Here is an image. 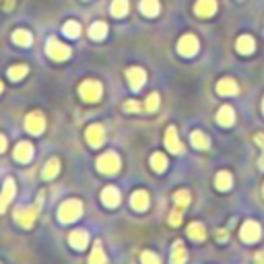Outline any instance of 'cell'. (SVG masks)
Masks as SVG:
<instances>
[{
	"instance_id": "7",
	"label": "cell",
	"mask_w": 264,
	"mask_h": 264,
	"mask_svg": "<svg viewBox=\"0 0 264 264\" xmlns=\"http://www.w3.org/2000/svg\"><path fill=\"white\" fill-rule=\"evenodd\" d=\"M25 128H27V132H31V134H41L43 128H45V118H43V113L31 112L29 116L25 118Z\"/></svg>"
},
{
	"instance_id": "34",
	"label": "cell",
	"mask_w": 264,
	"mask_h": 264,
	"mask_svg": "<svg viewBox=\"0 0 264 264\" xmlns=\"http://www.w3.org/2000/svg\"><path fill=\"white\" fill-rule=\"evenodd\" d=\"M151 165H153L155 171H165V167H167L165 155H163V153H155V155L151 157Z\"/></svg>"
},
{
	"instance_id": "43",
	"label": "cell",
	"mask_w": 264,
	"mask_h": 264,
	"mask_svg": "<svg viewBox=\"0 0 264 264\" xmlns=\"http://www.w3.org/2000/svg\"><path fill=\"white\" fill-rule=\"evenodd\" d=\"M2 89H4V85H2V83H0V93H2Z\"/></svg>"
},
{
	"instance_id": "15",
	"label": "cell",
	"mask_w": 264,
	"mask_h": 264,
	"mask_svg": "<svg viewBox=\"0 0 264 264\" xmlns=\"http://www.w3.org/2000/svg\"><path fill=\"white\" fill-rule=\"evenodd\" d=\"M15 192H17L15 182H13V180H6V182H4V188H2V194H0V213H4L6 204L15 198Z\"/></svg>"
},
{
	"instance_id": "41",
	"label": "cell",
	"mask_w": 264,
	"mask_h": 264,
	"mask_svg": "<svg viewBox=\"0 0 264 264\" xmlns=\"http://www.w3.org/2000/svg\"><path fill=\"white\" fill-rule=\"evenodd\" d=\"M15 0H4V10H13Z\"/></svg>"
},
{
	"instance_id": "45",
	"label": "cell",
	"mask_w": 264,
	"mask_h": 264,
	"mask_svg": "<svg viewBox=\"0 0 264 264\" xmlns=\"http://www.w3.org/2000/svg\"><path fill=\"white\" fill-rule=\"evenodd\" d=\"M262 192H264V190H262Z\"/></svg>"
},
{
	"instance_id": "12",
	"label": "cell",
	"mask_w": 264,
	"mask_h": 264,
	"mask_svg": "<svg viewBox=\"0 0 264 264\" xmlns=\"http://www.w3.org/2000/svg\"><path fill=\"white\" fill-rule=\"evenodd\" d=\"M215 10H217V0H198V2L194 4V13L202 19L213 17Z\"/></svg>"
},
{
	"instance_id": "2",
	"label": "cell",
	"mask_w": 264,
	"mask_h": 264,
	"mask_svg": "<svg viewBox=\"0 0 264 264\" xmlns=\"http://www.w3.org/2000/svg\"><path fill=\"white\" fill-rule=\"evenodd\" d=\"M81 215H83V202L81 200H75V198L62 202V206L58 209V219L62 223H73Z\"/></svg>"
},
{
	"instance_id": "6",
	"label": "cell",
	"mask_w": 264,
	"mask_h": 264,
	"mask_svg": "<svg viewBox=\"0 0 264 264\" xmlns=\"http://www.w3.org/2000/svg\"><path fill=\"white\" fill-rule=\"evenodd\" d=\"M198 48H200V43H198L196 36H192V33H188V36H182L180 41H178V52L182 56H188V58L196 54Z\"/></svg>"
},
{
	"instance_id": "3",
	"label": "cell",
	"mask_w": 264,
	"mask_h": 264,
	"mask_svg": "<svg viewBox=\"0 0 264 264\" xmlns=\"http://www.w3.org/2000/svg\"><path fill=\"white\" fill-rule=\"evenodd\" d=\"M78 95H81L87 103H95L103 95V87H101L99 81H85V83H81V87H78Z\"/></svg>"
},
{
	"instance_id": "4",
	"label": "cell",
	"mask_w": 264,
	"mask_h": 264,
	"mask_svg": "<svg viewBox=\"0 0 264 264\" xmlns=\"http://www.w3.org/2000/svg\"><path fill=\"white\" fill-rule=\"evenodd\" d=\"M97 169L101 171V174H106V176H113V174H116V171L120 169V157L113 153V151L103 153V155L97 159Z\"/></svg>"
},
{
	"instance_id": "40",
	"label": "cell",
	"mask_w": 264,
	"mask_h": 264,
	"mask_svg": "<svg viewBox=\"0 0 264 264\" xmlns=\"http://www.w3.org/2000/svg\"><path fill=\"white\" fill-rule=\"evenodd\" d=\"M6 149V136L4 134H0V153H2Z\"/></svg>"
},
{
	"instance_id": "29",
	"label": "cell",
	"mask_w": 264,
	"mask_h": 264,
	"mask_svg": "<svg viewBox=\"0 0 264 264\" xmlns=\"http://www.w3.org/2000/svg\"><path fill=\"white\" fill-rule=\"evenodd\" d=\"M188 235L194 239V242H202V239L206 237V231H204V227L200 223H190L188 225Z\"/></svg>"
},
{
	"instance_id": "39",
	"label": "cell",
	"mask_w": 264,
	"mask_h": 264,
	"mask_svg": "<svg viewBox=\"0 0 264 264\" xmlns=\"http://www.w3.org/2000/svg\"><path fill=\"white\" fill-rule=\"evenodd\" d=\"M124 110L126 112H141V106L136 101H128V103H124Z\"/></svg>"
},
{
	"instance_id": "10",
	"label": "cell",
	"mask_w": 264,
	"mask_h": 264,
	"mask_svg": "<svg viewBox=\"0 0 264 264\" xmlns=\"http://www.w3.org/2000/svg\"><path fill=\"white\" fill-rule=\"evenodd\" d=\"M126 78H128V85L132 87V91H139L147 81V73L143 68L132 66V68H128V73H126Z\"/></svg>"
},
{
	"instance_id": "18",
	"label": "cell",
	"mask_w": 264,
	"mask_h": 264,
	"mask_svg": "<svg viewBox=\"0 0 264 264\" xmlns=\"http://www.w3.org/2000/svg\"><path fill=\"white\" fill-rule=\"evenodd\" d=\"M217 122H219L221 126H231L235 122V112L231 106H223L219 110V113H217Z\"/></svg>"
},
{
	"instance_id": "31",
	"label": "cell",
	"mask_w": 264,
	"mask_h": 264,
	"mask_svg": "<svg viewBox=\"0 0 264 264\" xmlns=\"http://www.w3.org/2000/svg\"><path fill=\"white\" fill-rule=\"evenodd\" d=\"M62 31H64V36H68V38H78V33H81V25H78L76 21H66Z\"/></svg>"
},
{
	"instance_id": "14",
	"label": "cell",
	"mask_w": 264,
	"mask_h": 264,
	"mask_svg": "<svg viewBox=\"0 0 264 264\" xmlns=\"http://www.w3.org/2000/svg\"><path fill=\"white\" fill-rule=\"evenodd\" d=\"M149 202H151V198H149V194L145 190H136L132 196H130V206L134 211H147L149 209Z\"/></svg>"
},
{
	"instance_id": "23",
	"label": "cell",
	"mask_w": 264,
	"mask_h": 264,
	"mask_svg": "<svg viewBox=\"0 0 264 264\" xmlns=\"http://www.w3.org/2000/svg\"><path fill=\"white\" fill-rule=\"evenodd\" d=\"M192 145L196 147V149H200V151H206V149L211 147V141H209V136H206L204 132L194 130L192 132Z\"/></svg>"
},
{
	"instance_id": "17",
	"label": "cell",
	"mask_w": 264,
	"mask_h": 264,
	"mask_svg": "<svg viewBox=\"0 0 264 264\" xmlns=\"http://www.w3.org/2000/svg\"><path fill=\"white\" fill-rule=\"evenodd\" d=\"M101 198H103V204L106 206H118L120 204V192H118V188L108 186V188H103Z\"/></svg>"
},
{
	"instance_id": "44",
	"label": "cell",
	"mask_w": 264,
	"mask_h": 264,
	"mask_svg": "<svg viewBox=\"0 0 264 264\" xmlns=\"http://www.w3.org/2000/svg\"><path fill=\"white\" fill-rule=\"evenodd\" d=\"M262 112H264V101H262Z\"/></svg>"
},
{
	"instance_id": "30",
	"label": "cell",
	"mask_w": 264,
	"mask_h": 264,
	"mask_svg": "<svg viewBox=\"0 0 264 264\" xmlns=\"http://www.w3.org/2000/svg\"><path fill=\"white\" fill-rule=\"evenodd\" d=\"M108 258H106V254H103V248H101V242L97 239L95 242V246H93V252H91V256H89V262L91 264H103Z\"/></svg>"
},
{
	"instance_id": "11",
	"label": "cell",
	"mask_w": 264,
	"mask_h": 264,
	"mask_svg": "<svg viewBox=\"0 0 264 264\" xmlns=\"http://www.w3.org/2000/svg\"><path fill=\"white\" fill-rule=\"evenodd\" d=\"M165 147L169 149L171 153H176V155L184 151V145H182V141L178 139V130L174 128V126H169L167 132H165Z\"/></svg>"
},
{
	"instance_id": "27",
	"label": "cell",
	"mask_w": 264,
	"mask_h": 264,
	"mask_svg": "<svg viewBox=\"0 0 264 264\" xmlns=\"http://www.w3.org/2000/svg\"><path fill=\"white\" fill-rule=\"evenodd\" d=\"M237 52L239 54H252L254 52V39L250 36H242L237 39Z\"/></svg>"
},
{
	"instance_id": "25",
	"label": "cell",
	"mask_w": 264,
	"mask_h": 264,
	"mask_svg": "<svg viewBox=\"0 0 264 264\" xmlns=\"http://www.w3.org/2000/svg\"><path fill=\"white\" fill-rule=\"evenodd\" d=\"M188 254H186V248H184L182 242H176L174 244V250H171V262L174 264H182V262H186Z\"/></svg>"
},
{
	"instance_id": "24",
	"label": "cell",
	"mask_w": 264,
	"mask_h": 264,
	"mask_svg": "<svg viewBox=\"0 0 264 264\" xmlns=\"http://www.w3.org/2000/svg\"><path fill=\"white\" fill-rule=\"evenodd\" d=\"M106 33H108V25L103 21H97V23H93L91 25V29H89V36H91V39H95V41H99V39H103L106 38Z\"/></svg>"
},
{
	"instance_id": "9",
	"label": "cell",
	"mask_w": 264,
	"mask_h": 264,
	"mask_svg": "<svg viewBox=\"0 0 264 264\" xmlns=\"http://www.w3.org/2000/svg\"><path fill=\"white\" fill-rule=\"evenodd\" d=\"M103 141H106V130H103V126L101 124H91L87 128V143L91 147L99 149L103 145Z\"/></svg>"
},
{
	"instance_id": "16",
	"label": "cell",
	"mask_w": 264,
	"mask_h": 264,
	"mask_svg": "<svg viewBox=\"0 0 264 264\" xmlns=\"http://www.w3.org/2000/svg\"><path fill=\"white\" fill-rule=\"evenodd\" d=\"M68 242H71V246L75 250H83L89 244V235H87V231H83V229H76V231H73L71 235H68Z\"/></svg>"
},
{
	"instance_id": "26",
	"label": "cell",
	"mask_w": 264,
	"mask_h": 264,
	"mask_svg": "<svg viewBox=\"0 0 264 264\" xmlns=\"http://www.w3.org/2000/svg\"><path fill=\"white\" fill-rule=\"evenodd\" d=\"M231 184H233V178H231L229 171H219V174H217L215 186L219 188V190H229V188H231Z\"/></svg>"
},
{
	"instance_id": "19",
	"label": "cell",
	"mask_w": 264,
	"mask_h": 264,
	"mask_svg": "<svg viewBox=\"0 0 264 264\" xmlns=\"http://www.w3.org/2000/svg\"><path fill=\"white\" fill-rule=\"evenodd\" d=\"M217 93L219 95H235L237 93V85L233 78H221L219 83H217Z\"/></svg>"
},
{
	"instance_id": "42",
	"label": "cell",
	"mask_w": 264,
	"mask_h": 264,
	"mask_svg": "<svg viewBox=\"0 0 264 264\" xmlns=\"http://www.w3.org/2000/svg\"><path fill=\"white\" fill-rule=\"evenodd\" d=\"M256 260H260V262H262V260H264V254H256Z\"/></svg>"
},
{
	"instance_id": "21",
	"label": "cell",
	"mask_w": 264,
	"mask_h": 264,
	"mask_svg": "<svg viewBox=\"0 0 264 264\" xmlns=\"http://www.w3.org/2000/svg\"><path fill=\"white\" fill-rule=\"evenodd\" d=\"M13 41L17 45H23V48H29V45L33 43V38H31V33L27 29H17L13 33Z\"/></svg>"
},
{
	"instance_id": "20",
	"label": "cell",
	"mask_w": 264,
	"mask_h": 264,
	"mask_svg": "<svg viewBox=\"0 0 264 264\" xmlns=\"http://www.w3.org/2000/svg\"><path fill=\"white\" fill-rule=\"evenodd\" d=\"M141 13L145 17H157L159 15V0H141Z\"/></svg>"
},
{
	"instance_id": "1",
	"label": "cell",
	"mask_w": 264,
	"mask_h": 264,
	"mask_svg": "<svg viewBox=\"0 0 264 264\" xmlns=\"http://www.w3.org/2000/svg\"><path fill=\"white\" fill-rule=\"evenodd\" d=\"M41 202H43V194H39V196H38V202L33 204V206L17 209V211H15V219H17V223H19L21 227H25V229L33 227V223H36V219H38V213H39V209H41Z\"/></svg>"
},
{
	"instance_id": "35",
	"label": "cell",
	"mask_w": 264,
	"mask_h": 264,
	"mask_svg": "<svg viewBox=\"0 0 264 264\" xmlns=\"http://www.w3.org/2000/svg\"><path fill=\"white\" fill-rule=\"evenodd\" d=\"M159 108V93H151L147 97V103H145V110L147 112H157Z\"/></svg>"
},
{
	"instance_id": "8",
	"label": "cell",
	"mask_w": 264,
	"mask_h": 264,
	"mask_svg": "<svg viewBox=\"0 0 264 264\" xmlns=\"http://www.w3.org/2000/svg\"><path fill=\"white\" fill-rule=\"evenodd\" d=\"M239 237L244 239L246 244H254L260 239V225L256 221H246L242 225V231H239Z\"/></svg>"
},
{
	"instance_id": "28",
	"label": "cell",
	"mask_w": 264,
	"mask_h": 264,
	"mask_svg": "<svg viewBox=\"0 0 264 264\" xmlns=\"http://www.w3.org/2000/svg\"><path fill=\"white\" fill-rule=\"evenodd\" d=\"M112 15L113 17H126V13H128V0H113L112 2Z\"/></svg>"
},
{
	"instance_id": "38",
	"label": "cell",
	"mask_w": 264,
	"mask_h": 264,
	"mask_svg": "<svg viewBox=\"0 0 264 264\" xmlns=\"http://www.w3.org/2000/svg\"><path fill=\"white\" fill-rule=\"evenodd\" d=\"M260 147H262V157H260V161H258V165H260V169H264V134H256V139H254Z\"/></svg>"
},
{
	"instance_id": "22",
	"label": "cell",
	"mask_w": 264,
	"mask_h": 264,
	"mask_svg": "<svg viewBox=\"0 0 264 264\" xmlns=\"http://www.w3.org/2000/svg\"><path fill=\"white\" fill-rule=\"evenodd\" d=\"M58 171H60V161L58 159H50V161L45 163L43 171H41V178L43 180H52V178L58 176Z\"/></svg>"
},
{
	"instance_id": "36",
	"label": "cell",
	"mask_w": 264,
	"mask_h": 264,
	"mask_svg": "<svg viewBox=\"0 0 264 264\" xmlns=\"http://www.w3.org/2000/svg\"><path fill=\"white\" fill-rule=\"evenodd\" d=\"M182 217H184V209H178V206H176V209L171 211L169 223H171V225H180V223H182Z\"/></svg>"
},
{
	"instance_id": "33",
	"label": "cell",
	"mask_w": 264,
	"mask_h": 264,
	"mask_svg": "<svg viewBox=\"0 0 264 264\" xmlns=\"http://www.w3.org/2000/svg\"><path fill=\"white\" fill-rule=\"evenodd\" d=\"M188 204H190V192L188 190H178L176 192V206H178V209L186 211Z\"/></svg>"
},
{
	"instance_id": "13",
	"label": "cell",
	"mask_w": 264,
	"mask_h": 264,
	"mask_svg": "<svg viewBox=\"0 0 264 264\" xmlns=\"http://www.w3.org/2000/svg\"><path fill=\"white\" fill-rule=\"evenodd\" d=\"M15 159L19 163H29L33 159V145L27 141H21L15 149Z\"/></svg>"
},
{
	"instance_id": "5",
	"label": "cell",
	"mask_w": 264,
	"mask_h": 264,
	"mask_svg": "<svg viewBox=\"0 0 264 264\" xmlns=\"http://www.w3.org/2000/svg\"><path fill=\"white\" fill-rule=\"evenodd\" d=\"M45 52H48V56L52 60H56V62H62L66 58H71V48L64 45L62 41H58L56 38L48 39V43H45Z\"/></svg>"
},
{
	"instance_id": "37",
	"label": "cell",
	"mask_w": 264,
	"mask_h": 264,
	"mask_svg": "<svg viewBox=\"0 0 264 264\" xmlns=\"http://www.w3.org/2000/svg\"><path fill=\"white\" fill-rule=\"evenodd\" d=\"M141 260L147 262V264H149V262H151V264H157V262H159V256L153 254V252H143V254H141Z\"/></svg>"
},
{
	"instance_id": "32",
	"label": "cell",
	"mask_w": 264,
	"mask_h": 264,
	"mask_svg": "<svg viewBox=\"0 0 264 264\" xmlns=\"http://www.w3.org/2000/svg\"><path fill=\"white\" fill-rule=\"evenodd\" d=\"M27 73H29V68L25 64H17V66H13L8 71V78H10V81H19V78H23Z\"/></svg>"
}]
</instances>
